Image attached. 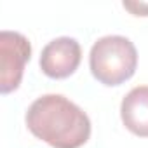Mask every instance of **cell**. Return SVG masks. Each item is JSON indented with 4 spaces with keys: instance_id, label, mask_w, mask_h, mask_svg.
Returning a JSON list of instances; mask_svg holds the SVG:
<instances>
[{
    "instance_id": "obj_1",
    "label": "cell",
    "mask_w": 148,
    "mask_h": 148,
    "mask_svg": "<svg viewBox=\"0 0 148 148\" xmlns=\"http://www.w3.org/2000/svg\"><path fill=\"white\" fill-rule=\"evenodd\" d=\"M30 132L52 148H80L91 138L87 113L61 94L37 98L26 112Z\"/></svg>"
},
{
    "instance_id": "obj_2",
    "label": "cell",
    "mask_w": 148,
    "mask_h": 148,
    "mask_svg": "<svg viewBox=\"0 0 148 148\" xmlns=\"http://www.w3.org/2000/svg\"><path fill=\"white\" fill-rule=\"evenodd\" d=\"M89 68L99 84L108 87L120 86L134 75L138 68V51L127 37H101L91 47Z\"/></svg>"
},
{
    "instance_id": "obj_3",
    "label": "cell",
    "mask_w": 148,
    "mask_h": 148,
    "mask_svg": "<svg viewBox=\"0 0 148 148\" xmlns=\"http://www.w3.org/2000/svg\"><path fill=\"white\" fill-rule=\"evenodd\" d=\"M30 56L32 45L25 35L9 30L0 33V92L2 94H9L19 87Z\"/></svg>"
},
{
    "instance_id": "obj_4",
    "label": "cell",
    "mask_w": 148,
    "mask_h": 148,
    "mask_svg": "<svg viewBox=\"0 0 148 148\" xmlns=\"http://www.w3.org/2000/svg\"><path fill=\"white\" fill-rule=\"evenodd\" d=\"M82 61V47L71 37L51 40L40 54V70L51 79H66L75 73Z\"/></svg>"
},
{
    "instance_id": "obj_5",
    "label": "cell",
    "mask_w": 148,
    "mask_h": 148,
    "mask_svg": "<svg viewBox=\"0 0 148 148\" xmlns=\"http://www.w3.org/2000/svg\"><path fill=\"white\" fill-rule=\"evenodd\" d=\"M120 119L127 131L148 138V86L131 89L120 105Z\"/></svg>"
},
{
    "instance_id": "obj_6",
    "label": "cell",
    "mask_w": 148,
    "mask_h": 148,
    "mask_svg": "<svg viewBox=\"0 0 148 148\" xmlns=\"http://www.w3.org/2000/svg\"><path fill=\"white\" fill-rule=\"evenodd\" d=\"M124 9H127L134 16H148V4L146 2H124Z\"/></svg>"
}]
</instances>
